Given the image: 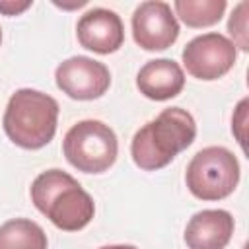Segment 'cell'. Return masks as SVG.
Segmentation results:
<instances>
[{"label": "cell", "instance_id": "cell-9", "mask_svg": "<svg viewBox=\"0 0 249 249\" xmlns=\"http://www.w3.org/2000/svg\"><path fill=\"white\" fill-rule=\"evenodd\" d=\"M76 35L84 49L97 54H111L124 43V25L113 10L93 8L78 19Z\"/></svg>", "mask_w": 249, "mask_h": 249}, {"label": "cell", "instance_id": "cell-17", "mask_svg": "<svg viewBox=\"0 0 249 249\" xmlns=\"http://www.w3.org/2000/svg\"><path fill=\"white\" fill-rule=\"evenodd\" d=\"M0 45H2V27H0Z\"/></svg>", "mask_w": 249, "mask_h": 249}, {"label": "cell", "instance_id": "cell-6", "mask_svg": "<svg viewBox=\"0 0 249 249\" xmlns=\"http://www.w3.org/2000/svg\"><path fill=\"white\" fill-rule=\"evenodd\" d=\"M181 58L187 72L193 78L202 82H212L222 78L233 68L237 58V49L226 35L210 31L191 39L185 45Z\"/></svg>", "mask_w": 249, "mask_h": 249}, {"label": "cell", "instance_id": "cell-13", "mask_svg": "<svg viewBox=\"0 0 249 249\" xmlns=\"http://www.w3.org/2000/svg\"><path fill=\"white\" fill-rule=\"evenodd\" d=\"M173 8L187 27L200 29L216 25L222 19L226 0H175Z\"/></svg>", "mask_w": 249, "mask_h": 249}, {"label": "cell", "instance_id": "cell-16", "mask_svg": "<svg viewBox=\"0 0 249 249\" xmlns=\"http://www.w3.org/2000/svg\"><path fill=\"white\" fill-rule=\"evenodd\" d=\"M99 249H138L134 245H124V243H119V245H103Z\"/></svg>", "mask_w": 249, "mask_h": 249}, {"label": "cell", "instance_id": "cell-10", "mask_svg": "<svg viewBox=\"0 0 249 249\" xmlns=\"http://www.w3.org/2000/svg\"><path fill=\"white\" fill-rule=\"evenodd\" d=\"M233 216L222 208H208L193 214L185 228L189 249H224L233 235Z\"/></svg>", "mask_w": 249, "mask_h": 249}, {"label": "cell", "instance_id": "cell-14", "mask_svg": "<svg viewBox=\"0 0 249 249\" xmlns=\"http://www.w3.org/2000/svg\"><path fill=\"white\" fill-rule=\"evenodd\" d=\"M247 10H249V4L247 2H239L231 16H230V21H228V31L230 35L233 37V47H239L243 53L249 51V39H247Z\"/></svg>", "mask_w": 249, "mask_h": 249}, {"label": "cell", "instance_id": "cell-1", "mask_svg": "<svg viewBox=\"0 0 249 249\" xmlns=\"http://www.w3.org/2000/svg\"><path fill=\"white\" fill-rule=\"evenodd\" d=\"M195 136L196 123L193 115L181 107H167L132 136V161L144 171L161 169L187 150Z\"/></svg>", "mask_w": 249, "mask_h": 249}, {"label": "cell", "instance_id": "cell-4", "mask_svg": "<svg viewBox=\"0 0 249 249\" xmlns=\"http://www.w3.org/2000/svg\"><path fill=\"white\" fill-rule=\"evenodd\" d=\"M62 154L66 161L82 173H105L117 161V134L103 121H80L64 134Z\"/></svg>", "mask_w": 249, "mask_h": 249}, {"label": "cell", "instance_id": "cell-8", "mask_svg": "<svg viewBox=\"0 0 249 249\" xmlns=\"http://www.w3.org/2000/svg\"><path fill=\"white\" fill-rule=\"evenodd\" d=\"M134 43L144 51H165L179 37V21L171 6L161 0H148L136 6L132 19Z\"/></svg>", "mask_w": 249, "mask_h": 249}, {"label": "cell", "instance_id": "cell-5", "mask_svg": "<svg viewBox=\"0 0 249 249\" xmlns=\"http://www.w3.org/2000/svg\"><path fill=\"white\" fill-rule=\"evenodd\" d=\"M239 161L224 146L198 150L187 165L185 183L193 196L200 200H222L230 196L239 183Z\"/></svg>", "mask_w": 249, "mask_h": 249}, {"label": "cell", "instance_id": "cell-7", "mask_svg": "<svg viewBox=\"0 0 249 249\" xmlns=\"http://www.w3.org/2000/svg\"><path fill=\"white\" fill-rule=\"evenodd\" d=\"M54 82L62 93L78 101L101 97L111 86L109 68L89 56H70L54 70Z\"/></svg>", "mask_w": 249, "mask_h": 249}, {"label": "cell", "instance_id": "cell-11", "mask_svg": "<svg viewBox=\"0 0 249 249\" xmlns=\"http://www.w3.org/2000/svg\"><path fill=\"white\" fill-rule=\"evenodd\" d=\"M136 88L152 101H167L183 91L185 72L171 58H154L138 70Z\"/></svg>", "mask_w": 249, "mask_h": 249}, {"label": "cell", "instance_id": "cell-15", "mask_svg": "<svg viewBox=\"0 0 249 249\" xmlns=\"http://www.w3.org/2000/svg\"><path fill=\"white\" fill-rule=\"evenodd\" d=\"M29 6H31V2H21V4H18V2H0V12L6 14V16H18L23 10H27Z\"/></svg>", "mask_w": 249, "mask_h": 249}, {"label": "cell", "instance_id": "cell-3", "mask_svg": "<svg viewBox=\"0 0 249 249\" xmlns=\"http://www.w3.org/2000/svg\"><path fill=\"white\" fill-rule=\"evenodd\" d=\"M58 103L49 93L21 88L8 99L2 126L6 136L23 150L45 148L56 132Z\"/></svg>", "mask_w": 249, "mask_h": 249}, {"label": "cell", "instance_id": "cell-2", "mask_svg": "<svg viewBox=\"0 0 249 249\" xmlns=\"http://www.w3.org/2000/svg\"><path fill=\"white\" fill-rule=\"evenodd\" d=\"M31 202L58 230L80 231L93 214V198L82 185L62 169H47L31 183Z\"/></svg>", "mask_w": 249, "mask_h": 249}, {"label": "cell", "instance_id": "cell-12", "mask_svg": "<svg viewBox=\"0 0 249 249\" xmlns=\"http://www.w3.org/2000/svg\"><path fill=\"white\" fill-rule=\"evenodd\" d=\"M45 230L27 218H12L0 226V249H47Z\"/></svg>", "mask_w": 249, "mask_h": 249}]
</instances>
